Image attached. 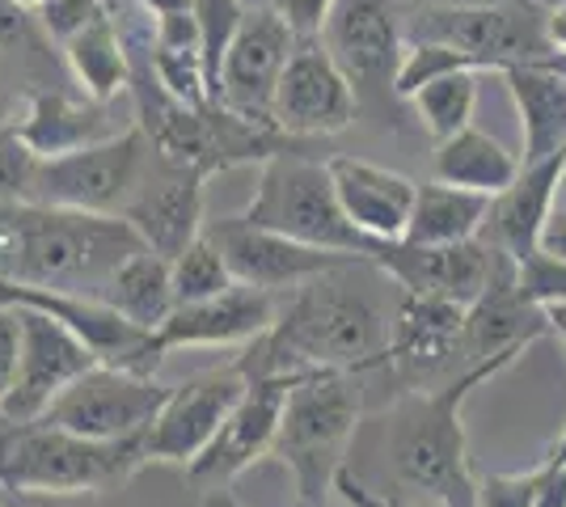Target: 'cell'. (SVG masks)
<instances>
[{
    "mask_svg": "<svg viewBox=\"0 0 566 507\" xmlns=\"http://www.w3.org/2000/svg\"><path fill=\"white\" fill-rule=\"evenodd\" d=\"M385 288H394V279L373 258H355L287 292L275 326L245 342V356H237L241 372L259 381L385 368L401 296L398 288L389 300Z\"/></svg>",
    "mask_w": 566,
    "mask_h": 507,
    "instance_id": "1",
    "label": "cell"
},
{
    "mask_svg": "<svg viewBox=\"0 0 566 507\" xmlns=\"http://www.w3.org/2000/svg\"><path fill=\"white\" fill-rule=\"evenodd\" d=\"M144 250L123 216L76 212L39 199L0 203V279L25 288L97 296L118 266Z\"/></svg>",
    "mask_w": 566,
    "mask_h": 507,
    "instance_id": "2",
    "label": "cell"
},
{
    "mask_svg": "<svg viewBox=\"0 0 566 507\" xmlns=\"http://www.w3.org/2000/svg\"><path fill=\"white\" fill-rule=\"evenodd\" d=\"M524 351H503L491 360L465 363L461 377L440 389H410L394 411L385 414V469L394 478L398 499L440 507H473L478 478L465 448V402L478 385L499 377Z\"/></svg>",
    "mask_w": 566,
    "mask_h": 507,
    "instance_id": "3",
    "label": "cell"
},
{
    "mask_svg": "<svg viewBox=\"0 0 566 507\" xmlns=\"http://www.w3.org/2000/svg\"><path fill=\"white\" fill-rule=\"evenodd\" d=\"M148 465L144 435L132 440H90L48 419L9 423L0 432V486L13 495H94L127 483Z\"/></svg>",
    "mask_w": 566,
    "mask_h": 507,
    "instance_id": "4",
    "label": "cell"
},
{
    "mask_svg": "<svg viewBox=\"0 0 566 507\" xmlns=\"http://www.w3.org/2000/svg\"><path fill=\"white\" fill-rule=\"evenodd\" d=\"M359 414L364 393L355 385V372H308L292 385L271 457L287 465L301 507L331 504V490L347 469V453L359 432Z\"/></svg>",
    "mask_w": 566,
    "mask_h": 507,
    "instance_id": "5",
    "label": "cell"
},
{
    "mask_svg": "<svg viewBox=\"0 0 566 507\" xmlns=\"http://www.w3.org/2000/svg\"><path fill=\"white\" fill-rule=\"evenodd\" d=\"M241 216L262 224V229L287 233V237H296L305 245L343 250V254H355V258H377L380 250L343 212L338 191H334L331 161H313L296 148H283V152L262 161L259 187H254Z\"/></svg>",
    "mask_w": 566,
    "mask_h": 507,
    "instance_id": "6",
    "label": "cell"
},
{
    "mask_svg": "<svg viewBox=\"0 0 566 507\" xmlns=\"http://www.w3.org/2000/svg\"><path fill=\"white\" fill-rule=\"evenodd\" d=\"M537 0H495L473 9H415L406 18V43H449L473 68L482 73H507V68H563L566 55L549 43V25Z\"/></svg>",
    "mask_w": 566,
    "mask_h": 507,
    "instance_id": "7",
    "label": "cell"
},
{
    "mask_svg": "<svg viewBox=\"0 0 566 507\" xmlns=\"http://www.w3.org/2000/svg\"><path fill=\"white\" fill-rule=\"evenodd\" d=\"M153 161H157V148L148 140V131L140 123H132L118 136H106L97 145H85L64 157H39L30 199L55 203V208H76V212L123 216V208L136 199Z\"/></svg>",
    "mask_w": 566,
    "mask_h": 507,
    "instance_id": "8",
    "label": "cell"
},
{
    "mask_svg": "<svg viewBox=\"0 0 566 507\" xmlns=\"http://www.w3.org/2000/svg\"><path fill=\"white\" fill-rule=\"evenodd\" d=\"M166 398L169 389L157 385L153 377L97 360L51 402L43 419L90 440H132L153 427Z\"/></svg>",
    "mask_w": 566,
    "mask_h": 507,
    "instance_id": "9",
    "label": "cell"
},
{
    "mask_svg": "<svg viewBox=\"0 0 566 507\" xmlns=\"http://www.w3.org/2000/svg\"><path fill=\"white\" fill-rule=\"evenodd\" d=\"M13 309H18V326H22V351H18L13 385L0 398V419L4 423H34L48 414L51 402L81 372L94 368L97 356L94 347L72 326H64L60 317L30 309V305H13Z\"/></svg>",
    "mask_w": 566,
    "mask_h": 507,
    "instance_id": "10",
    "label": "cell"
},
{
    "mask_svg": "<svg viewBox=\"0 0 566 507\" xmlns=\"http://www.w3.org/2000/svg\"><path fill=\"white\" fill-rule=\"evenodd\" d=\"M250 389V377L241 372V363H224V368H208L195 372L182 385L169 389L166 406L157 411L153 427L144 432V448L148 461L161 465H195L199 453L216 440L224 427V419L241 402V393Z\"/></svg>",
    "mask_w": 566,
    "mask_h": 507,
    "instance_id": "11",
    "label": "cell"
},
{
    "mask_svg": "<svg viewBox=\"0 0 566 507\" xmlns=\"http://www.w3.org/2000/svg\"><path fill=\"white\" fill-rule=\"evenodd\" d=\"M292 47H296V34L271 4L245 9V22H241L233 47L220 64L216 102L241 119L280 127L275 123V94H280V76L292 60Z\"/></svg>",
    "mask_w": 566,
    "mask_h": 507,
    "instance_id": "12",
    "label": "cell"
},
{
    "mask_svg": "<svg viewBox=\"0 0 566 507\" xmlns=\"http://www.w3.org/2000/svg\"><path fill=\"white\" fill-rule=\"evenodd\" d=\"M212 245L224 254V263L233 271L237 284H250L262 292H296L301 284L326 275L334 266L355 263V254L343 250H322V245H305L287 233L262 229L245 216L208 220L203 229Z\"/></svg>",
    "mask_w": 566,
    "mask_h": 507,
    "instance_id": "13",
    "label": "cell"
},
{
    "mask_svg": "<svg viewBox=\"0 0 566 507\" xmlns=\"http://www.w3.org/2000/svg\"><path fill=\"white\" fill-rule=\"evenodd\" d=\"M398 4L401 0H334L322 43L352 76L355 94H394L406 55V22L398 18Z\"/></svg>",
    "mask_w": 566,
    "mask_h": 507,
    "instance_id": "14",
    "label": "cell"
},
{
    "mask_svg": "<svg viewBox=\"0 0 566 507\" xmlns=\"http://www.w3.org/2000/svg\"><path fill=\"white\" fill-rule=\"evenodd\" d=\"M359 94L322 39H296L280 76L275 123L287 136H334L355 123Z\"/></svg>",
    "mask_w": 566,
    "mask_h": 507,
    "instance_id": "15",
    "label": "cell"
},
{
    "mask_svg": "<svg viewBox=\"0 0 566 507\" xmlns=\"http://www.w3.org/2000/svg\"><path fill=\"white\" fill-rule=\"evenodd\" d=\"M373 263L398 284L401 292H423V296H449L470 309L486 292L499 263V245L482 233L457 245H415V242H380Z\"/></svg>",
    "mask_w": 566,
    "mask_h": 507,
    "instance_id": "16",
    "label": "cell"
},
{
    "mask_svg": "<svg viewBox=\"0 0 566 507\" xmlns=\"http://www.w3.org/2000/svg\"><path fill=\"white\" fill-rule=\"evenodd\" d=\"M203 173L169 161H153L148 178L140 182L136 199L123 208V220L140 233V242L161 254V258H178L190 242L203 237L208 220H203Z\"/></svg>",
    "mask_w": 566,
    "mask_h": 507,
    "instance_id": "17",
    "label": "cell"
},
{
    "mask_svg": "<svg viewBox=\"0 0 566 507\" xmlns=\"http://www.w3.org/2000/svg\"><path fill=\"white\" fill-rule=\"evenodd\" d=\"M296 381L301 377H259V381H250L241 402L224 419V427L190 465V474L203 478V483H224V478H237L241 469H250L259 457H266L275 435H280L283 406H287V393Z\"/></svg>",
    "mask_w": 566,
    "mask_h": 507,
    "instance_id": "18",
    "label": "cell"
},
{
    "mask_svg": "<svg viewBox=\"0 0 566 507\" xmlns=\"http://www.w3.org/2000/svg\"><path fill=\"white\" fill-rule=\"evenodd\" d=\"M465 314L470 309L449 296L401 292L385 368H398L410 385L444 372L452 356H465Z\"/></svg>",
    "mask_w": 566,
    "mask_h": 507,
    "instance_id": "19",
    "label": "cell"
},
{
    "mask_svg": "<svg viewBox=\"0 0 566 507\" xmlns=\"http://www.w3.org/2000/svg\"><path fill=\"white\" fill-rule=\"evenodd\" d=\"M275 317H280L275 292L233 284L220 296L178 305L166 326L157 330V347L161 351H174V347H245L259 335H266L275 326Z\"/></svg>",
    "mask_w": 566,
    "mask_h": 507,
    "instance_id": "20",
    "label": "cell"
},
{
    "mask_svg": "<svg viewBox=\"0 0 566 507\" xmlns=\"http://www.w3.org/2000/svg\"><path fill=\"white\" fill-rule=\"evenodd\" d=\"M542 335H549V317L520 292V263L499 250L495 275L486 292L465 314V363L491 360L503 351H524Z\"/></svg>",
    "mask_w": 566,
    "mask_h": 507,
    "instance_id": "21",
    "label": "cell"
},
{
    "mask_svg": "<svg viewBox=\"0 0 566 507\" xmlns=\"http://www.w3.org/2000/svg\"><path fill=\"white\" fill-rule=\"evenodd\" d=\"M331 173L343 212L352 216V224L364 237H373L377 245L406 237L419 182H410L398 169L359 161V157H334Z\"/></svg>",
    "mask_w": 566,
    "mask_h": 507,
    "instance_id": "22",
    "label": "cell"
},
{
    "mask_svg": "<svg viewBox=\"0 0 566 507\" xmlns=\"http://www.w3.org/2000/svg\"><path fill=\"white\" fill-rule=\"evenodd\" d=\"M563 157H549L542 166H524L516 182L491 199V216L482 224V237L499 245L503 254H512L516 263L542 250V229L558 203Z\"/></svg>",
    "mask_w": 566,
    "mask_h": 507,
    "instance_id": "23",
    "label": "cell"
},
{
    "mask_svg": "<svg viewBox=\"0 0 566 507\" xmlns=\"http://www.w3.org/2000/svg\"><path fill=\"white\" fill-rule=\"evenodd\" d=\"M507 94L516 102L524 166H542L566 152V73L563 68H507Z\"/></svg>",
    "mask_w": 566,
    "mask_h": 507,
    "instance_id": "24",
    "label": "cell"
},
{
    "mask_svg": "<svg viewBox=\"0 0 566 507\" xmlns=\"http://www.w3.org/2000/svg\"><path fill=\"white\" fill-rule=\"evenodd\" d=\"M106 119H111L106 102H72L64 94L39 89L25 102V115L18 123V131H22V140L39 157H64V152H76V148L85 145H97L106 136H118Z\"/></svg>",
    "mask_w": 566,
    "mask_h": 507,
    "instance_id": "25",
    "label": "cell"
},
{
    "mask_svg": "<svg viewBox=\"0 0 566 507\" xmlns=\"http://www.w3.org/2000/svg\"><path fill=\"white\" fill-rule=\"evenodd\" d=\"M64 60L90 102L111 106L115 97L132 94V47L118 30V18H111V9H102L85 30L72 34L64 43Z\"/></svg>",
    "mask_w": 566,
    "mask_h": 507,
    "instance_id": "26",
    "label": "cell"
},
{
    "mask_svg": "<svg viewBox=\"0 0 566 507\" xmlns=\"http://www.w3.org/2000/svg\"><path fill=\"white\" fill-rule=\"evenodd\" d=\"M431 169H436V178L449 182V187H465V191L491 194V199H495L499 191H507V187L516 182L524 161H520L512 148L499 145L495 136L478 131L470 123L465 131H457V136L436 145Z\"/></svg>",
    "mask_w": 566,
    "mask_h": 507,
    "instance_id": "27",
    "label": "cell"
},
{
    "mask_svg": "<svg viewBox=\"0 0 566 507\" xmlns=\"http://www.w3.org/2000/svg\"><path fill=\"white\" fill-rule=\"evenodd\" d=\"M102 300H106L115 314L127 317L132 326L157 335L169 321V314L178 309V296H174V266H169V258L153 254V250L144 245V250H136V254L111 275Z\"/></svg>",
    "mask_w": 566,
    "mask_h": 507,
    "instance_id": "28",
    "label": "cell"
},
{
    "mask_svg": "<svg viewBox=\"0 0 566 507\" xmlns=\"http://www.w3.org/2000/svg\"><path fill=\"white\" fill-rule=\"evenodd\" d=\"M491 216V194L449 187V182H419L415 191V212L406 224L401 242L415 245H457L482 233V224Z\"/></svg>",
    "mask_w": 566,
    "mask_h": 507,
    "instance_id": "29",
    "label": "cell"
},
{
    "mask_svg": "<svg viewBox=\"0 0 566 507\" xmlns=\"http://www.w3.org/2000/svg\"><path fill=\"white\" fill-rule=\"evenodd\" d=\"M478 68H461V73L436 76L431 85H423L410 97L415 115L427 127V136L440 145L457 131H465L473 123V106H478Z\"/></svg>",
    "mask_w": 566,
    "mask_h": 507,
    "instance_id": "30",
    "label": "cell"
},
{
    "mask_svg": "<svg viewBox=\"0 0 566 507\" xmlns=\"http://www.w3.org/2000/svg\"><path fill=\"white\" fill-rule=\"evenodd\" d=\"M169 266H174V296H178V305L208 300V296H220L224 288L237 284L229 263H224V254L216 250L208 233H203L199 242H190Z\"/></svg>",
    "mask_w": 566,
    "mask_h": 507,
    "instance_id": "31",
    "label": "cell"
},
{
    "mask_svg": "<svg viewBox=\"0 0 566 507\" xmlns=\"http://www.w3.org/2000/svg\"><path fill=\"white\" fill-rule=\"evenodd\" d=\"M190 13H195V25H199V47H203V64H208V81H212V102H216L220 64H224L237 30L245 22V4L241 0H190Z\"/></svg>",
    "mask_w": 566,
    "mask_h": 507,
    "instance_id": "32",
    "label": "cell"
},
{
    "mask_svg": "<svg viewBox=\"0 0 566 507\" xmlns=\"http://www.w3.org/2000/svg\"><path fill=\"white\" fill-rule=\"evenodd\" d=\"M461 68H473V64L457 47H449V43H431V39L406 43V55H401L398 81H394V94L410 102V97L419 94L423 85H431L436 76L461 73ZM478 73H482V68H478Z\"/></svg>",
    "mask_w": 566,
    "mask_h": 507,
    "instance_id": "33",
    "label": "cell"
},
{
    "mask_svg": "<svg viewBox=\"0 0 566 507\" xmlns=\"http://www.w3.org/2000/svg\"><path fill=\"white\" fill-rule=\"evenodd\" d=\"M34 173H39V152L22 140L18 123L13 127H0V203L30 199Z\"/></svg>",
    "mask_w": 566,
    "mask_h": 507,
    "instance_id": "34",
    "label": "cell"
},
{
    "mask_svg": "<svg viewBox=\"0 0 566 507\" xmlns=\"http://www.w3.org/2000/svg\"><path fill=\"white\" fill-rule=\"evenodd\" d=\"M549 465H554V461L545 457L542 465H533V469L478 478V499H473V507H537V490H542Z\"/></svg>",
    "mask_w": 566,
    "mask_h": 507,
    "instance_id": "35",
    "label": "cell"
},
{
    "mask_svg": "<svg viewBox=\"0 0 566 507\" xmlns=\"http://www.w3.org/2000/svg\"><path fill=\"white\" fill-rule=\"evenodd\" d=\"M520 292L537 309H558V305H566V258L545 254V250L528 254L520 263Z\"/></svg>",
    "mask_w": 566,
    "mask_h": 507,
    "instance_id": "36",
    "label": "cell"
},
{
    "mask_svg": "<svg viewBox=\"0 0 566 507\" xmlns=\"http://www.w3.org/2000/svg\"><path fill=\"white\" fill-rule=\"evenodd\" d=\"M102 9H106V0H48L34 18L43 22V30H48L55 43H69L72 34L85 30Z\"/></svg>",
    "mask_w": 566,
    "mask_h": 507,
    "instance_id": "37",
    "label": "cell"
},
{
    "mask_svg": "<svg viewBox=\"0 0 566 507\" xmlns=\"http://www.w3.org/2000/svg\"><path fill=\"white\" fill-rule=\"evenodd\" d=\"M271 9L292 25L296 39H322V30L334 13V0H275Z\"/></svg>",
    "mask_w": 566,
    "mask_h": 507,
    "instance_id": "38",
    "label": "cell"
},
{
    "mask_svg": "<svg viewBox=\"0 0 566 507\" xmlns=\"http://www.w3.org/2000/svg\"><path fill=\"white\" fill-rule=\"evenodd\" d=\"M18 351H22V326H18V309L0 305V398L13 385L18 372Z\"/></svg>",
    "mask_w": 566,
    "mask_h": 507,
    "instance_id": "39",
    "label": "cell"
},
{
    "mask_svg": "<svg viewBox=\"0 0 566 507\" xmlns=\"http://www.w3.org/2000/svg\"><path fill=\"white\" fill-rule=\"evenodd\" d=\"M542 250L545 254H558L566 258V203H554V212L542 229Z\"/></svg>",
    "mask_w": 566,
    "mask_h": 507,
    "instance_id": "40",
    "label": "cell"
},
{
    "mask_svg": "<svg viewBox=\"0 0 566 507\" xmlns=\"http://www.w3.org/2000/svg\"><path fill=\"white\" fill-rule=\"evenodd\" d=\"M537 507H566V465H549L542 490H537Z\"/></svg>",
    "mask_w": 566,
    "mask_h": 507,
    "instance_id": "41",
    "label": "cell"
},
{
    "mask_svg": "<svg viewBox=\"0 0 566 507\" xmlns=\"http://www.w3.org/2000/svg\"><path fill=\"white\" fill-rule=\"evenodd\" d=\"M545 317H549V335L563 342V351H566V305H558V309H545ZM549 461L554 465H566V427L563 435H558V444L549 448Z\"/></svg>",
    "mask_w": 566,
    "mask_h": 507,
    "instance_id": "42",
    "label": "cell"
},
{
    "mask_svg": "<svg viewBox=\"0 0 566 507\" xmlns=\"http://www.w3.org/2000/svg\"><path fill=\"white\" fill-rule=\"evenodd\" d=\"M22 22L25 13L13 4V0H0V47H9L18 34H22Z\"/></svg>",
    "mask_w": 566,
    "mask_h": 507,
    "instance_id": "43",
    "label": "cell"
},
{
    "mask_svg": "<svg viewBox=\"0 0 566 507\" xmlns=\"http://www.w3.org/2000/svg\"><path fill=\"white\" fill-rule=\"evenodd\" d=\"M545 25H549V43L566 55V0H558V4L545 13Z\"/></svg>",
    "mask_w": 566,
    "mask_h": 507,
    "instance_id": "44",
    "label": "cell"
},
{
    "mask_svg": "<svg viewBox=\"0 0 566 507\" xmlns=\"http://www.w3.org/2000/svg\"><path fill=\"white\" fill-rule=\"evenodd\" d=\"M136 9H144V13H153V18H166V13H182V9H190V0H132Z\"/></svg>",
    "mask_w": 566,
    "mask_h": 507,
    "instance_id": "45",
    "label": "cell"
},
{
    "mask_svg": "<svg viewBox=\"0 0 566 507\" xmlns=\"http://www.w3.org/2000/svg\"><path fill=\"white\" fill-rule=\"evenodd\" d=\"M415 9H473V4H495V0H401Z\"/></svg>",
    "mask_w": 566,
    "mask_h": 507,
    "instance_id": "46",
    "label": "cell"
},
{
    "mask_svg": "<svg viewBox=\"0 0 566 507\" xmlns=\"http://www.w3.org/2000/svg\"><path fill=\"white\" fill-rule=\"evenodd\" d=\"M203 507H245V504H241L237 495H224V490H216V495H208V499H203Z\"/></svg>",
    "mask_w": 566,
    "mask_h": 507,
    "instance_id": "47",
    "label": "cell"
},
{
    "mask_svg": "<svg viewBox=\"0 0 566 507\" xmlns=\"http://www.w3.org/2000/svg\"><path fill=\"white\" fill-rule=\"evenodd\" d=\"M13 4H18V9H22V13H39V9H43V4H48V0H13Z\"/></svg>",
    "mask_w": 566,
    "mask_h": 507,
    "instance_id": "48",
    "label": "cell"
},
{
    "mask_svg": "<svg viewBox=\"0 0 566 507\" xmlns=\"http://www.w3.org/2000/svg\"><path fill=\"white\" fill-rule=\"evenodd\" d=\"M558 203H566V157H563V178H558Z\"/></svg>",
    "mask_w": 566,
    "mask_h": 507,
    "instance_id": "49",
    "label": "cell"
},
{
    "mask_svg": "<svg viewBox=\"0 0 566 507\" xmlns=\"http://www.w3.org/2000/svg\"><path fill=\"white\" fill-rule=\"evenodd\" d=\"M245 9H266V4H275V0H241Z\"/></svg>",
    "mask_w": 566,
    "mask_h": 507,
    "instance_id": "50",
    "label": "cell"
}]
</instances>
